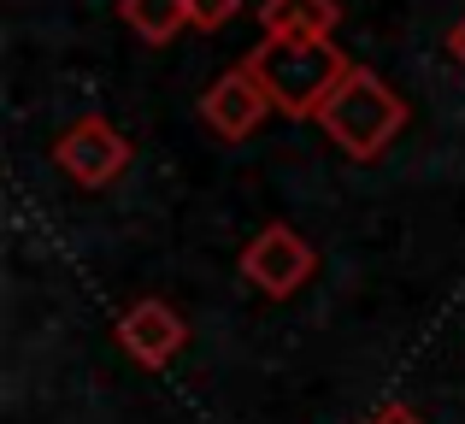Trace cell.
<instances>
[{"instance_id":"1","label":"cell","mask_w":465,"mask_h":424,"mask_svg":"<svg viewBox=\"0 0 465 424\" xmlns=\"http://www.w3.org/2000/svg\"><path fill=\"white\" fill-rule=\"evenodd\" d=\"M242 65L260 77V89L272 94L277 113L318 118L324 101L341 89V77L353 71V59L336 42H260Z\"/></svg>"},{"instance_id":"2","label":"cell","mask_w":465,"mask_h":424,"mask_svg":"<svg viewBox=\"0 0 465 424\" xmlns=\"http://www.w3.org/2000/svg\"><path fill=\"white\" fill-rule=\"evenodd\" d=\"M318 124H324V136L336 142L348 160H377V153L407 130V101H401L371 65H353L348 77H341V89L324 101Z\"/></svg>"},{"instance_id":"3","label":"cell","mask_w":465,"mask_h":424,"mask_svg":"<svg viewBox=\"0 0 465 424\" xmlns=\"http://www.w3.org/2000/svg\"><path fill=\"white\" fill-rule=\"evenodd\" d=\"M312 265H318V253H312V242L301 236L295 224H265L260 236L242 248V277H248L260 295H272V301L295 295V289L312 277Z\"/></svg>"},{"instance_id":"4","label":"cell","mask_w":465,"mask_h":424,"mask_svg":"<svg viewBox=\"0 0 465 424\" xmlns=\"http://www.w3.org/2000/svg\"><path fill=\"white\" fill-rule=\"evenodd\" d=\"M54 160L77 189H106L130 165V142L118 136V124H106V118H77L71 130H59Z\"/></svg>"},{"instance_id":"5","label":"cell","mask_w":465,"mask_h":424,"mask_svg":"<svg viewBox=\"0 0 465 424\" xmlns=\"http://www.w3.org/2000/svg\"><path fill=\"white\" fill-rule=\"evenodd\" d=\"M118 342H124V354L136 360V366H171V360L183 354V342H189V324L177 319V307L171 301H159V295H142V301H130L124 312H118Z\"/></svg>"},{"instance_id":"6","label":"cell","mask_w":465,"mask_h":424,"mask_svg":"<svg viewBox=\"0 0 465 424\" xmlns=\"http://www.w3.org/2000/svg\"><path fill=\"white\" fill-rule=\"evenodd\" d=\"M265 113H272V94L260 89V77H253L248 65L224 71V77H218L213 89L201 94V118H206V130H218L224 142L253 136V130L265 124Z\"/></svg>"},{"instance_id":"7","label":"cell","mask_w":465,"mask_h":424,"mask_svg":"<svg viewBox=\"0 0 465 424\" xmlns=\"http://www.w3.org/2000/svg\"><path fill=\"white\" fill-rule=\"evenodd\" d=\"M341 24L336 0H260L265 42H330Z\"/></svg>"},{"instance_id":"8","label":"cell","mask_w":465,"mask_h":424,"mask_svg":"<svg viewBox=\"0 0 465 424\" xmlns=\"http://www.w3.org/2000/svg\"><path fill=\"white\" fill-rule=\"evenodd\" d=\"M118 18L142 35L148 47H165L189 24V0H118Z\"/></svg>"},{"instance_id":"9","label":"cell","mask_w":465,"mask_h":424,"mask_svg":"<svg viewBox=\"0 0 465 424\" xmlns=\"http://www.w3.org/2000/svg\"><path fill=\"white\" fill-rule=\"evenodd\" d=\"M242 12V0H189V24L194 30H224Z\"/></svg>"},{"instance_id":"10","label":"cell","mask_w":465,"mask_h":424,"mask_svg":"<svg viewBox=\"0 0 465 424\" xmlns=\"http://www.w3.org/2000/svg\"><path fill=\"white\" fill-rule=\"evenodd\" d=\"M371 424H424V413H412L407 401H389V407H377Z\"/></svg>"},{"instance_id":"11","label":"cell","mask_w":465,"mask_h":424,"mask_svg":"<svg viewBox=\"0 0 465 424\" xmlns=\"http://www.w3.org/2000/svg\"><path fill=\"white\" fill-rule=\"evenodd\" d=\"M448 47H454V59H460V65H465V18L454 24V30H448Z\"/></svg>"}]
</instances>
